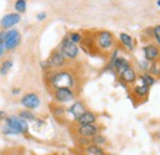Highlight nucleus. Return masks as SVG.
Here are the masks:
<instances>
[{"label": "nucleus", "instance_id": "1", "mask_svg": "<svg viewBox=\"0 0 160 155\" xmlns=\"http://www.w3.org/2000/svg\"><path fill=\"white\" fill-rule=\"evenodd\" d=\"M46 82L49 85L51 89H59V88H74L75 77L69 70H48L46 74Z\"/></svg>", "mask_w": 160, "mask_h": 155}, {"label": "nucleus", "instance_id": "2", "mask_svg": "<svg viewBox=\"0 0 160 155\" xmlns=\"http://www.w3.org/2000/svg\"><path fill=\"white\" fill-rule=\"evenodd\" d=\"M94 39L96 43V47L100 52V56L106 54V53H111L115 49L116 46V38L113 36V33H111L110 31H96L92 32Z\"/></svg>", "mask_w": 160, "mask_h": 155}, {"label": "nucleus", "instance_id": "3", "mask_svg": "<svg viewBox=\"0 0 160 155\" xmlns=\"http://www.w3.org/2000/svg\"><path fill=\"white\" fill-rule=\"evenodd\" d=\"M6 126L4 127V134H28V123L19 116H10L6 119Z\"/></svg>", "mask_w": 160, "mask_h": 155}, {"label": "nucleus", "instance_id": "4", "mask_svg": "<svg viewBox=\"0 0 160 155\" xmlns=\"http://www.w3.org/2000/svg\"><path fill=\"white\" fill-rule=\"evenodd\" d=\"M58 48H59L60 52L65 56V58L68 59V60H75V59L78 58V56H79V47H78V44L73 43L68 36H65L64 38L62 39Z\"/></svg>", "mask_w": 160, "mask_h": 155}, {"label": "nucleus", "instance_id": "5", "mask_svg": "<svg viewBox=\"0 0 160 155\" xmlns=\"http://www.w3.org/2000/svg\"><path fill=\"white\" fill-rule=\"evenodd\" d=\"M149 92H150V86H148L140 78H138L137 81L132 86V97H134V100L138 103H140V102L147 101Z\"/></svg>", "mask_w": 160, "mask_h": 155}, {"label": "nucleus", "instance_id": "6", "mask_svg": "<svg viewBox=\"0 0 160 155\" xmlns=\"http://www.w3.org/2000/svg\"><path fill=\"white\" fill-rule=\"evenodd\" d=\"M52 96H53V101L56 103L63 105V103H68V102L74 101L75 92L73 91V89H69V88H59V89L53 90Z\"/></svg>", "mask_w": 160, "mask_h": 155}, {"label": "nucleus", "instance_id": "7", "mask_svg": "<svg viewBox=\"0 0 160 155\" xmlns=\"http://www.w3.org/2000/svg\"><path fill=\"white\" fill-rule=\"evenodd\" d=\"M101 132V127L99 124L94 123V124H82V126H78L75 127V134L81 138H88L91 139L92 137L99 134Z\"/></svg>", "mask_w": 160, "mask_h": 155}, {"label": "nucleus", "instance_id": "8", "mask_svg": "<svg viewBox=\"0 0 160 155\" xmlns=\"http://www.w3.org/2000/svg\"><path fill=\"white\" fill-rule=\"evenodd\" d=\"M48 60V63L51 64V67H52V69H63V68H65L67 65H68V59L65 58V56L60 52L59 48H56L52 53H51V56H49V58L47 59Z\"/></svg>", "mask_w": 160, "mask_h": 155}, {"label": "nucleus", "instance_id": "9", "mask_svg": "<svg viewBox=\"0 0 160 155\" xmlns=\"http://www.w3.org/2000/svg\"><path fill=\"white\" fill-rule=\"evenodd\" d=\"M21 42V35L18 30H10L5 32L4 37V47L6 51H12L15 49Z\"/></svg>", "mask_w": 160, "mask_h": 155}, {"label": "nucleus", "instance_id": "10", "mask_svg": "<svg viewBox=\"0 0 160 155\" xmlns=\"http://www.w3.org/2000/svg\"><path fill=\"white\" fill-rule=\"evenodd\" d=\"M80 47L82 48V51L90 56H100V52L96 47L95 39H94V35H85L82 36V39L80 42Z\"/></svg>", "mask_w": 160, "mask_h": 155}, {"label": "nucleus", "instance_id": "11", "mask_svg": "<svg viewBox=\"0 0 160 155\" xmlns=\"http://www.w3.org/2000/svg\"><path fill=\"white\" fill-rule=\"evenodd\" d=\"M143 53H144L145 60H148L150 63L157 62L160 56V47L155 43H148L143 47Z\"/></svg>", "mask_w": 160, "mask_h": 155}, {"label": "nucleus", "instance_id": "12", "mask_svg": "<svg viewBox=\"0 0 160 155\" xmlns=\"http://www.w3.org/2000/svg\"><path fill=\"white\" fill-rule=\"evenodd\" d=\"M21 103L27 110H36V108L40 107L41 105L40 96L37 94L28 92V94H26V95H23V96L21 97Z\"/></svg>", "mask_w": 160, "mask_h": 155}, {"label": "nucleus", "instance_id": "13", "mask_svg": "<svg viewBox=\"0 0 160 155\" xmlns=\"http://www.w3.org/2000/svg\"><path fill=\"white\" fill-rule=\"evenodd\" d=\"M118 79L124 85H133L138 79V74H137V72L134 70L133 67H129V68L124 69L122 73L118 74Z\"/></svg>", "mask_w": 160, "mask_h": 155}, {"label": "nucleus", "instance_id": "14", "mask_svg": "<svg viewBox=\"0 0 160 155\" xmlns=\"http://www.w3.org/2000/svg\"><path fill=\"white\" fill-rule=\"evenodd\" d=\"M111 65H112V69L115 70V73L118 75L120 73H122L124 69L132 67L131 62L124 57H121V56H113L112 57V60H111Z\"/></svg>", "mask_w": 160, "mask_h": 155}, {"label": "nucleus", "instance_id": "15", "mask_svg": "<svg viewBox=\"0 0 160 155\" xmlns=\"http://www.w3.org/2000/svg\"><path fill=\"white\" fill-rule=\"evenodd\" d=\"M85 111H88V108H86V105H85L82 101H75V102H73V105L69 106L68 110H67V112L74 118V122H75Z\"/></svg>", "mask_w": 160, "mask_h": 155}, {"label": "nucleus", "instance_id": "16", "mask_svg": "<svg viewBox=\"0 0 160 155\" xmlns=\"http://www.w3.org/2000/svg\"><path fill=\"white\" fill-rule=\"evenodd\" d=\"M21 20V16L20 14H18V12H11V14H6L1 21H0V26L2 27V28H10V27H12V26H15L16 23H19Z\"/></svg>", "mask_w": 160, "mask_h": 155}, {"label": "nucleus", "instance_id": "17", "mask_svg": "<svg viewBox=\"0 0 160 155\" xmlns=\"http://www.w3.org/2000/svg\"><path fill=\"white\" fill-rule=\"evenodd\" d=\"M96 122H98V115H96L95 112L88 110V111H85L74 123L78 124V126H82V124H94V123H96Z\"/></svg>", "mask_w": 160, "mask_h": 155}, {"label": "nucleus", "instance_id": "18", "mask_svg": "<svg viewBox=\"0 0 160 155\" xmlns=\"http://www.w3.org/2000/svg\"><path fill=\"white\" fill-rule=\"evenodd\" d=\"M120 42L121 44L127 49V51H129V52H132L133 49H134V39L133 37L131 36V35H128V33H126V32H122L120 33Z\"/></svg>", "mask_w": 160, "mask_h": 155}, {"label": "nucleus", "instance_id": "19", "mask_svg": "<svg viewBox=\"0 0 160 155\" xmlns=\"http://www.w3.org/2000/svg\"><path fill=\"white\" fill-rule=\"evenodd\" d=\"M82 152L86 153L88 155H107L106 150L103 149V147L92 144V143H90L89 145H86L85 148H82Z\"/></svg>", "mask_w": 160, "mask_h": 155}, {"label": "nucleus", "instance_id": "20", "mask_svg": "<svg viewBox=\"0 0 160 155\" xmlns=\"http://www.w3.org/2000/svg\"><path fill=\"white\" fill-rule=\"evenodd\" d=\"M138 78H140L148 86H153L154 84H155V81H157V78L155 77H153L150 73H142L140 75H138Z\"/></svg>", "mask_w": 160, "mask_h": 155}, {"label": "nucleus", "instance_id": "21", "mask_svg": "<svg viewBox=\"0 0 160 155\" xmlns=\"http://www.w3.org/2000/svg\"><path fill=\"white\" fill-rule=\"evenodd\" d=\"M12 65H14V62H12L11 59L4 60V62L1 63V65H0V74H1V75H6V74L10 72V69L12 68Z\"/></svg>", "mask_w": 160, "mask_h": 155}, {"label": "nucleus", "instance_id": "22", "mask_svg": "<svg viewBox=\"0 0 160 155\" xmlns=\"http://www.w3.org/2000/svg\"><path fill=\"white\" fill-rule=\"evenodd\" d=\"M91 143L92 144H96V145H100V147H103L106 143H107V138L103 136V134H96L95 137H92L91 138Z\"/></svg>", "mask_w": 160, "mask_h": 155}, {"label": "nucleus", "instance_id": "23", "mask_svg": "<svg viewBox=\"0 0 160 155\" xmlns=\"http://www.w3.org/2000/svg\"><path fill=\"white\" fill-rule=\"evenodd\" d=\"M19 117H21L22 119H25V121H30V122H35L36 121V116L30 111V110H26V111H21L20 113H19Z\"/></svg>", "mask_w": 160, "mask_h": 155}, {"label": "nucleus", "instance_id": "24", "mask_svg": "<svg viewBox=\"0 0 160 155\" xmlns=\"http://www.w3.org/2000/svg\"><path fill=\"white\" fill-rule=\"evenodd\" d=\"M149 73H150L153 77H155V78L160 77V64H159V62H158V60H157V62H153V63L150 64Z\"/></svg>", "mask_w": 160, "mask_h": 155}, {"label": "nucleus", "instance_id": "25", "mask_svg": "<svg viewBox=\"0 0 160 155\" xmlns=\"http://www.w3.org/2000/svg\"><path fill=\"white\" fill-rule=\"evenodd\" d=\"M68 37H69V39H70L73 43L80 44V42H81V39H82V35H81L80 32H70V33L68 35Z\"/></svg>", "mask_w": 160, "mask_h": 155}, {"label": "nucleus", "instance_id": "26", "mask_svg": "<svg viewBox=\"0 0 160 155\" xmlns=\"http://www.w3.org/2000/svg\"><path fill=\"white\" fill-rule=\"evenodd\" d=\"M15 9L18 12H25L26 11V0H16Z\"/></svg>", "mask_w": 160, "mask_h": 155}, {"label": "nucleus", "instance_id": "27", "mask_svg": "<svg viewBox=\"0 0 160 155\" xmlns=\"http://www.w3.org/2000/svg\"><path fill=\"white\" fill-rule=\"evenodd\" d=\"M153 39L160 47V25H157L153 27Z\"/></svg>", "mask_w": 160, "mask_h": 155}, {"label": "nucleus", "instance_id": "28", "mask_svg": "<svg viewBox=\"0 0 160 155\" xmlns=\"http://www.w3.org/2000/svg\"><path fill=\"white\" fill-rule=\"evenodd\" d=\"M4 37H5V32L1 31V32H0V58H1V56L4 54V51H5V47H4Z\"/></svg>", "mask_w": 160, "mask_h": 155}, {"label": "nucleus", "instance_id": "29", "mask_svg": "<svg viewBox=\"0 0 160 155\" xmlns=\"http://www.w3.org/2000/svg\"><path fill=\"white\" fill-rule=\"evenodd\" d=\"M8 118V115H6V112H4V111H0V121H5Z\"/></svg>", "mask_w": 160, "mask_h": 155}, {"label": "nucleus", "instance_id": "30", "mask_svg": "<svg viewBox=\"0 0 160 155\" xmlns=\"http://www.w3.org/2000/svg\"><path fill=\"white\" fill-rule=\"evenodd\" d=\"M47 18V15H46V12H40L38 15H37V19L40 20V21H42V20H44Z\"/></svg>", "mask_w": 160, "mask_h": 155}, {"label": "nucleus", "instance_id": "31", "mask_svg": "<svg viewBox=\"0 0 160 155\" xmlns=\"http://www.w3.org/2000/svg\"><path fill=\"white\" fill-rule=\"evenodd\" d=\"M8 155H20V154H19L16 150H11V152H10V153H9Z\"/></svg>", "mask_w": 160, "mask_h": 155}, {"label": "nucleus", "instance_id": "32", "mask_svg": "<svg viewBox=\"0 0 160 155\" xmlns=\"http://www.w3.org/2000/svg\"><path fill=\"white\" fill-rule=\"evenodd\" d=\"M19 92H20V90H19V89H15V90H12V94H14V95H16V94H19Z\"/></svg>", "mask_w": 160, "mask_h": 155}, {"label": "nucleus", "instance_id": "33", "mask_svg": "<svg viewBox=\"0 0 160 155\" xmlns=\"http://www.w3.org/2000/svg\"><path fill=\"white\" fill-rule=\"evenodd\" d=\"M77 154H78V155H88L86 153H84L82 150H81V152H79V153H77Z\"/></svg>", "mask_w": 160, "mask_h": 155}, {"label": "nucleus", "instance_id": "34", "mask_svg": "<svg viewBox=\"0 0 160 155\" xmlns=\"http://www.w3.org/2000/svg\"><path fill=\"white\" fill-rule=\"evenodd\" d=\"M64 155H78V154H75V153H67V154Z\"/></svg>", "mask_w": 160, "mask_h": 155}, {"label": "nucleus", "instance_id": "35", "mask_svg": "<svg viewBox=\"0 0 160 155\" xmlns=\"http://www.w3.org/2000/svg\"><path fill=\"white\" fill-rule=\"evenodd\" d=\"M157 5H158V6L160 8V0H158V1H157Z\"/></svg>", "mask_w": 160, "mask_h": 155}, {"label": "nucleus", "instance_id": "36", "mask_svg": "<svg viewBox=\"0 0 160 155\" xmlns=\"http://www.w3.org/2000/svg\"><path fill=\"white\" fill-rule=\"evenodd\" d=\"M158 62H159V64H160V56H159V59H158Z\"/></svg>", "mask_w": 160, "mask_h": 155}, {"label": "nucleus", "instance_id": "37", "mask_svg": "<svg viewBox=\"0 0 160 155\" xmlns=\"http://www.w3.org/2000/svg\"><path fill=\"white\" fill-rule=\"evenodd\" d=\"M53 155H58V154H53Z\"/></svg>", "mask_w": 160, "mask_h": 155}]
</instances>
